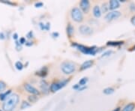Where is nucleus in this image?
Returning <instances> with one entry per match:
<instances>
[{"mask_svg":"<svg viewBox=\"0 0 135 111\" xmlns=\"http://www.w3.org/2000/svg\"><path fill=\"white\" fill-rule=\"evenodd\" d=\"M119 109H120V108H119V107H118V108H116V109H115L114 110H113V111H119Z\"/></svg>","mask_w":135,"mask_h":111,"instance_id":"72a5a7b5","label":"nucleus"},{"mask_svg":"<svg viewBox=\"0 0 135 111\" xmlns=\"http://www.w3.org/2000/svg\"><path fill=\"white\" fill-rule=\"evenodd\" d=\"M87 82H88V78H87V77H83V78H82V79L80 80L79 85L81 86H84Z\"/></svg>","mask_w":135,"mask_h":111,"instance_id":"4be33fe9","label":"nucleus"},{"mask_svg":"<svg viewBox=\"0 0 135 111\" xmlns=\"http://www.w3.org/2000/svg\"><path fill=\"white\" fill-rule=\"evenodd\" d=\"M41 6H43V3L42 2H38V3H36L35 4V7H38V8H40V7H41Z\"/></svg>","mask_w":135,"mask_h":111,"instance_id":"c756f323","label":"nucleus"},{"mask_svg":"<svg viewBox=\"0 0 135 111\" xmlns=\"http://www.w3.org/2000/svg\"><path fill=\"white\" fill-rule=\"evenodd\" d=\"M106 4H104V5H102V11H103V12H106L108 10V8H106Z\"/></svg>","mask_w":135,"mask_h":111,"instance_id":"a878e982","label":"nucleus"},{"mask_svg":"<svg viewBox=\"0 0 135 111\" xmlns=\"http://www.w3.org/2000/svg\"><path fill=\"white\" fill-rule=\"evenodd\" d=\"M73 47H77L79 50H80L82 53L84 54H87V55H95L97 52V49L95 47H85L83 45H80V44H73Z\"/></svg>","mask_w":135,"mask_h":111,"instance_id":"f03ea898","label":"nucleus"},{"mask_svg":"<svg viewBox=\"0 0 135 111\" xmlns=\"http://www.w3.org/2000/svg\"><path fill=\"white\" fill-rule=\"evenodd\" d=\"M41 88L42 89L43 92H47L48 91V84L45 80H42L41 83Z\"/></svg>","mask_w":135,"mask_h":111,"instance_id":"2eb2a0df","label":"nucleus"},{"mask_svg":"<svg viewBox=\"0 0 135 111\" xmlns=\"http://www.w3.org/2000/svg\"><path fill=\"white\" fill-rule=\"evenodd\" d=\"M0 111H1V110H0Z\"/></svg>","mask_w":135,"mask_h":111,"instance_id":"c9c22d12","label":"nucleus"},{"mask_svg":"<svg viewBox=\"0 0 135 111\" xmlns=\"http://www.w3.org/2000/svg\"><path fill=\"white\" fill-rule=\"evenodd\" d=\"M6 83L2 80H0V92H3V91L6 89Z\"/></svg>","mask_w":135,"mask_h":111,"instance_id":"aec40b11","label":"nucleus"},{"mask_svg":"<svg viewBox=\"0 0 135 111\" xmlns=\"http://www.w3.org/2000/svg\"><path fill=\"white\" fill-rule=\"evenodd\" d=\"M68 82V80H63V81H61V82L53 83L50 86V90L53 92H57L60 89H62V88L65 86L67 84Z\"/></svg>","mask_w":135,"mask_h":111,"instance_id":"39448f33","label":"nucleus"},{"mask_svg":"<svg viewBox=\"0 0 135 111\" xmlns=\"http://www.w3.org/2000/svg\"><path fill=\"white\" fill-rule=\"evenodd\" d=\"M131 23L135 26V16H134V17L131 18Z\"/></svg>","mask_w":135,"mask_h":111,"instance_id":"7c9ffc66","label":"nucleus"},{"mask_svg":"<svg viewBox=\"0 0 135 111\" xmlns=\"http://www.w3.org/2000/svg\"><path fill=\"white\" fill-rule=\"evenodd\" d=\"M24 88L26 92H28L30 94L33 95H38L39 94V92L38 91V89L36 88H35L33 86H32L31 84H29V83H26L24 85Z\"/></svg>","mask_w":135,"mask_h":111,"instance_id":"6e6552de","label":"nucleus"},{"mask_svg":"<svg viewBox=\"0 0 135 111\" xmlns=\"http://www.w3.org/2000/svg\"><path fill=\"white\" fill-rule=\"evenodd\" d=\"M80 8L84 13L87 14L90 9V3L88 0H83L80 2Z\"/></svg>","mask_w":135,"mask_h":111,"instance_id":"1a4fd4ad","label":"nucleus"},{"mask_svg":"<svg viewBox=\"0 0 135 111\" xmlns=\"http://www.w3.org/2000/svg\"><path fill=\"white\" fill-rule=\"evenodd\" d=\"M92 65H93V62L91 61V60L86 61L85 62H83L82 64L80 69H81V70H86V69H88V68H90V67H92Z\"/></svg>","mask_w":135,"mask_h":111,"instance_id":"9b49d317","label":"nucleus"},{"mask_svg":"<svg viewBox=\"0 0 135 111\" xmlns=\"http://www.w3.org/2000/svg\"><path fill=\"white\" fill-rule=\"evenodd\" d=\"M19 102V95L17 94H11L5 100L2 104L4 111H13Z\"/></svg>","mask_w":135,"mask_h":111,"instance_id":"f257e3e1","label":"nucleus"},{"mask_svg":"<svg viewBox=\"0 0 135 111\" xmlns=\"http://www.w3.org/2000/svg\"><path fill=\"white\" fill-rule=\"evenodd\" d=\"M113 53L111 50H108V51H107L105 53H103V55L101 56V57H106V56H109L110 55L111 53Z\"/></svg>","mask_w":135,"mask_h":111,"instance_id":"393cba45","label":"nucleus"},{"mask_svg":"<svg viewBox=\"0 0 135 111\" xmlns=\"http://www.w3.org/2000/svg\"><path fill=\"white\" fill-rule=\"evenodd\" d=\"M119 7V2L116 0H111L110 2V6L109 8L110 10H115Z\"/></svg>","mask_w":135,"mask_h":111,"instance_id":"9d476101","label":"nucleus"},{"mask_svg":"<svg viewBox=\"0 0 135 111\" xmlns=\"http://www.w3.org/2000/svg\"><path fill=\"white\" fill-rule=\"evenodd\" d=\"M5 38V35L4 32H0V40H4Z\"/></svg>","mask_w":135,"mask_h":111,"instance_id":"bb28decb","label":"nucleus"},{"mask_svg":"<svg viewBox=\"0 0 135 111\" xmlns=\"http://www.w3.org/2000/svg\"><path fill=\"white\" fill-rule=\"evenodd\" d=\"M15 67L17 69V70H19V71H21L23 68V63L21 62H17L15 63Z\"/></svg>","mask_w":135,"mask_h":111,"instance_id":"412c9836","label":"nucleus"},{"mask_svg":"<svg viewBox=\"0 0 135 111\" xmlns=\"http://www.w3.org/2000/svg\"><path fill=\"white\" fill-rule=\"evenodd\" d=\"M133 49H134V50H135V46L134 47V48H133Z\"/></svg>","mask_w":135,"mask_h":111,"instance_id":"f704fd0d","label":"nucleus"},{"mask_svg":"<svg viewBox=\"0 0 135 111\" xmlns=\"http://www.w3.org/2000/svg\"><path fill=\"white\" fill-rule=\"evenodd\" d=\"M79 32L83 35H90L92 33V29L86 25H82L79 28Z\"/></svg>","mask_w":135,"mask_h":111,"instance_id":"423d86ee","label":"nucleus"},{"mask_svg":"<svg viewBox=\"0 0 135 111\" xmlns=\"http://www.w3.org/2000/svg\"><path fill=\"white\" fill-rule=\"evenodd\" d=\"M52 35H53V36H54L55 38H57V37L59 36V33L58 32H53V34H52Z\"/></svg>","mask_w":135,"mask_h":111,"instance_id":"473e14b6","label":"nucleus"},{"mask_svg":"<svg viewBox=\"0 0 135 111\" xmlns=\"http://www.w3.org/2000/svg\"><path fill=\"white\" fill-rule=\"evenodd\" d=\"M134 103H130V104H127V105L123 108L122 111H133L134 110Z\"/></svg>","mask_w":135,"mask_h":111,"instance_id":"4468645a","label":"nucleus"},{"mask_svg":"<svg viewBox=\"0 0 135 111\" xmlns=\"http://www.w3.org/2000/svg\"><path fill=\"white\" fill-rule=\"evenodd\" d=\"M39 26L41 27V29L42 30H49L50 28V23H47V25L44 24L43 23H39Z\"/></svg>","mask_w":135,"mask_h":111,"instance_id":"f3484780","label":"nucleus"},{"mask_svg":"<svg viewBox=\"0 0 135 111\" xmlns=\"http://www.w3.org/2000/svg\"><path fill=\"white\" fill-rule=\"evenodd\" d=\"M71 15L72 17L73 20H74L75 22L80 23L82 22L83 19V13L81 12V11L80 8H74L71 10Z\"/></svg>","mask_w":135,"mask_h":111,"instance_id":"20e7f679","label":"nucleus"},{"mask_svg":"<svg viewBox=\"0 0 135 111\" xmlns=\"http://www.w3.org/2000/svg\"><path fill=\"white\" fill-rule=\"evenodd\" d=\"M20 44H26V39L24 38H21L20 39Z\"/></svg>","mask_w":135,"mask_h":111,"instance_id":"cd10ccee","label":"nucleus"},{"mask_svg":"<svg viewBox=\"0 0 135 111\" xmlns=\"http://www.w3.org/2000/svg\"><path fill=\"white\" fill-rule=\"evenodd\" d=\"M67 33L68 35L71 37L72 34L74 33V28H73V26L71 24H68L67 27Z\"/></svg>","mask_w":135,"mask_h":111,"instance_id":"dca6fc26","label":"nucleus"},{"mask_svg":"<svg viewBox=\"0 0 135 111\" xmlns=\"http://www.w3.org/2000/svg\"><path fill=\"white\" fill-rule=\"evenodd\" d=\"M37 97H35V95H31V96H29V100L30 101V102H35L36 101H37Z\"/></svg>","mask_w":135,"mask_h":111,"instance_id":"b1692460","label":"nucleus"},{"mask_svg":"<svg viewBox=\"0 0 135 111\" xmlns=\"http://www.w3.org/2000/svg\"><path fill=\"white\" fill-rule=\"evenodd\" d=\"M121 13L119 11H111L110 13H108L105 16V20L107 21H112L113 20H116L119 18L120 17Z\"/></svg>","mask_w":135,"mask_h":111,"instance_id":"0eeeda50","label":"nucleus"},{"mask_svg":"<svg viewBox=\"0 0 135 111\" xmlns=\"http://www.w3.org/2000/svg\"><path fill=\"white\" fill-rule=\"evenodd\" d=\"M123 44V41H108L107 42V45L110 46H118V45H121Z\"/></svg>","mask_w":135,"mask_h":111,"instance_id":"a211bd4d","label":"nucleus"},{"mask_svg":"<svg viewBox=\"0 0 135 111\" xmlns=\"http://www.w3.org/2000/svg\"><path fill=\"white\" fill-rule=\"evenodd\" d=\"M61 69L65 74H71L75 71V65L71 62H64L61 65Z\"/></svg>","mask_w":135,"mask_h":111,"instance_id":"7ed1b4c3","label":"nucleus"},{"mask_svg":"<svg viewBox=\"0 0 135 111\" xmlns=\"http://www.w3.org/2000/svg\"><path fill=\"white\" fill-rule=\"evenodd\" d=\"M13 38L15 39V40H17V39L18 38V35L17 34V33H15L14 35H13Z\"/></svg>","mask_w":135,"mask_h":111,"instance_id":"2f4dec72","label":"nucleus"},{"mask_svg":"<svg viewBox=\"0 0 135 111\" xmlns=\"http://www.w3.org/2000/svg\"><path fill=\"white\" fill-rule=\"evenodd\" d=\"M11 93V90H8L5 92H2L0 93V100L1 101H5V99L9 96Z\"/></svg>","mask_w":135,"mask_h":111,"instance_id":"ddd939ff","label":"nucleus"},{"mask_svg":"<svg viewBox=\"0 0 135 111\" xmlns=\"http://www.w3.org/2000/svg\"><path fill=\"white\" fill-rule=\"evenodd\" d=\"M32 35H33L32 32H29V33L27 34V35H26V37H27L28 38H32Z\"/></svg>","mask_w":135,"mask_h":111,"instance_id":"c85d7f7f","label":"nucleus"},{"mask_svg":"<svg viewBox=\"0 0 135 111\" xmlns=\"http://www.w3.org/2000/svg\"><path fill=\"white\" fill-rule=\"evenodd\" d=\"M113 92H114V89L113 88L108 87V88H106V89H104V93L106 94V95H111Z\"/></svg>","mask_w":135,"mask_h":111,"instance_id":"6ab92c4d","label":"nucleus"},{"mask_svg":"<svg viewBox=\"0 0 135 111\" xmlns=\"http://www.w3.org/2000/svg\"><path fill=\"white\" fill-rule=\"evenodd\" d=\"M29 106H30V104H29V102H23L22 103V104H21V109H22V110H23V109H26V108L29 107Z\"/></svg>","mask_w":135,"mask_h":111,"instance_id":"5701e85b","label":"nucleus"},{"mask_svg":"<svg viewBox=\"0 0 135 111\" xmlns=\"http://www.w3.org/2000/svg\"><path fill=\"white\" fill-rule=\"evenodd\" d=\"M93 15L94 16L97 17V18H98V17H100L101 15V8H99V6H95L94 7V8H93Z\"/></svg>","mask_w":135,"mask_h":111,"instance_id":"f8f14e48","label":"nucleus"}]
</instances>
